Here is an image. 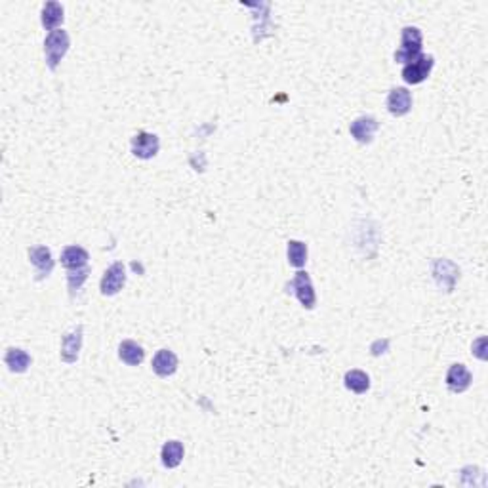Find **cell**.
I'll list each match as a JSON object with an SVG mask.
<instances>
[{
    "instance_id": "30bf717a",
    "label": "cell",
    "mask_w": 488,
    "mask_h": 488,
    "mask_svg": "<svg viewBox=\"0 0 488 488\" xmlns=\"http://www.w3.org/2000/svg\"><path fill=\"white\" fill-rule=\"evenodd\" d=\"M29 259L36 271V280L46 279L54 271V258L50 248L46 246H33L29 248Z\"/></svg>"
},
{
    "instance_id": "52a82bcc",
    "label": "cell",
    "mask_w": 488,
    "mask_h": 488,
    "mask_svg": "<svg viewBox=\"0 0 488 488\" xmlns=\"http://www.w3.org/2000/svg\"><path fill=\"white\" fill-rule=\"evenodd\" d=\"M130 145H132V155L137 158H144V160L157 157L158 149H160L158 136L149 134V132H137L136 136L132 137Z\"/></svg>"
},
{
    "instance_id": "44dd1931",
    "label": "cell",
    "mask_w": 488,
    "mask_h": 488,
    "mask_svg": "<svg viewBox=\"0 0 488 488\" xmlns=\"http://www.w3.org/2000/svg\"><path fill=\"white\" fill-rule=\"evenodd\" d=\"M88 273H90V269H88V267L69 271V275H67V284H69V290H71V292L80 290V287L84 284V280L88 279Z\"/></svg>"
},
{
    "instance_id": "8992f818",
    "label": "cell",
    "mask_w": 488,
    "mask_h": 488,
    "mask_svg": "<svg viewBox=\"0 0 488 488\" xmlns=\"http://www.w3.org/2000/svg\"><path fill=\"white\" fill-rule=\"evenodd\" d=\"M431 271H433V277L437 280V284L446 292H452L454 284L459 277V269L454 266L452 261L448 259H435L431 264Z\"/></svg>"
},
{
    "instance_id": "3957f363",
    "label": "cell",
    "mask_w": 488,
    "mask_h": 488,
    "mask_svg": "<svg viewBox=\"0 0 488 488\" xmlns=\"http://www.w3.org/2000/svg\"><path fill=\"white\" fill-rule=\"evenodd\" d=\"M433 65H435V58L433 56H420L414 61L404 65L402 80L406 84H420V82H424L429 77L431 71H433Z\"/></svg>"
},
{
    "instance_id": "2e32d148",
    "label": "cell",
    "mask_w": 488,
    "mask_h": 488,
    "mask_svg": "<svg viewBox=\"0 0 488 488\" xmlns=\"http://www.w3.org/2000/svg\"><path fill=\"white\" fill-rule=\"evenodd\" d=\"M43 27L46 31H56L63 23V6L59 2H46L43 6Z\"/></svg>"
},
{
    "instance_id": "9c48e42d",
    "label": "cell",
    "mask_w": 488,
    "mask_h": 488,
    "mask_svg": "<svg viewBox=\"0 0 488 488\" xmlns=\"http://www.w3.org/2000/svg\"><path fill=\"white\" fill-rule=\"evenodd\" d=\"M380 128V122L372 115H363L359 119H355L349 126L351 136L359 142V144H370L374 139V134Z\"/></svg>"
},
{
    "instance_id": "ffe728a7",
    "label": "cell",
    "mask_w": 488,
    "mask_h": 488,
    "mask_svg": "<svg viewBox=\"0 0 488 488\" xmlns=\"http://www.w3.org/2000/svg\"><path fill=\"white\" fill-rule=\"evenodd\" d=\"M288 264L296 269H302L307 264V244L302 241L288 243Z\"/></svg>"
},
{
    "instance_id": "8fae6325",
    "label": "cell",
    "mask_w": 488,
    "mask_h": 488,
    "mask_svg": "<svg viewBox=\"0 0 488 488\" xmlns=\"http://www.w3.org/2000/svg\"><path fill=\"white\" fill-rule=\"evenodd\" d=\"M473 376L464 365H452L446 372V388L452 393H464L469 389Z\"/></svg>"
},
{
    "instance_id": "277c9868",
    "label": "cell",
    "mask_w": 488,
    "mask_h": 488,
    "mask_svg": "<svg viewBox=\"0 0 488 488\" xmlns=\"http://www.w3.org/2000/svg\"><path fill=\"white\" fill-rule=\"evenodd\" d=\"M124 284H126V267L122 261H115L103 275L100 290L103 296H115L124 288Z\"/></svg>"
},
{
    "instance_id": "ac0fdd59",
    "label": "cell",
    "mask_w": 488,
    "mask_h": 488,
    "mask_svg": "<svg viewBox=\"0 0 488 488\" xmlns=\"http://www.w3.org/2000/svg\"><path fill=\"white\" fill-rule=\"evenodd\" d=\"M4 363L6 366L15 374L25 372L31 366V357L29 353L23 351V349H17V347H10L6 351V357H4Z\"/></svg>"
},
{
    "instance_id": "6da1fadb",
    "label": "cell",
    "mask_w": 488,
    "mask_h": 488,
    "mask_svg": "<svg viewBox=\"0 0 488 488\" xmlns=\"http://www.w3.org/2000/svg\"><path fill=\"white\" fill-rule=\"evenodd\" d=\"M69 46H71V40H69L67 31L56 29L48 33L46 40H44V56H46V65L50 67L52 71L58 69L59 61L69 52Z\"/></svg>"
},
{
    "instance_id": "5bb4252c",
    "label": "cell",
    "mask_w": 488,
    "mask_h": 488,
    "mask_svg": "<svg viewBox=\"0 0 488 488\" xmlns=\"http://www.w3.org/2000/svg\"><path fill=\"white\" fill-rule=\"evenodd\" d=\"M88 259H90V256H88V252L82 246H67L61 252V266L65 269H69V271L86 267Z\"/></svg>"
},
{
    "instance_id": "7a4b0ae2",
    "label": "cell",
    "mask_w": 488,
    "mask_h": 488,
    "mask_svg": "<svg viewBox=\"0 0 488 488\" xmlns=\"http://www.w3.org/2000/svg\"><path fill=\"white\" fill-rule=\"evenodd\" d=\"M422 43L424 35L418 27H404L401 35V46L395 52L397 63H410L422 56Z\"/></svg>"
},
{
    "instance_id": "7c38bea8",
    "label": "cell",
    "mask_w": 488,
    "mask_h": 488,
    "mask_svg": "<svg viewBox=\"0 0 488 488\" xmlns=\"http://www.w3.org/2000/svg\"><path fill=\"white\" fill-rule=\"evenodd\" d=\"M412 109V93L406 88H393L388 96V111L393 116L409 115Z\"/></svg>"
},
{
    "instance_id": "d6986e66",
    "label": "cell",
    "mask_w": 488,
    "mask_h": 488,
    "mask_svg": "<svg viewBox=\"0 0 488 488\" xmlns=\"http://www.w3.org/2000/svg\"><path fill=\"white\" fill-rule=\"evenodd\" d=\"M344 381L345 388L353 391V393H357V395H363V393H366L370 389V378L363 370H349V372L345 374Z\"/></svg>"
},
{
    "instance_id": "ba28073f",
    "label": "cell",
    "mask_w": 488,
    "mask_h": 488,
    "mask_svg": "<svg viewBox=\"0 0 488 488\" xmlns=\"http://www.w3.org/2000/svg\"><path fill=\"white\" fill-rule=\"evenodd\" d=\"M290 287L294 290L296 298L300 300L305 309H313L317 303L315 288H313V282L309 279V275L305 271H298L294 277V280L290 282Z\"/></svg>"
},
{
    "instance_id": "9a60e30c",
    "label": "cell",
    "mask_w": 488,
    "mask_h": 488,
    "mask_svg": "<svg viewBox=\"0 0 488 488\" xmlns=\"http://www.w3.org/2000/svg\"><path fill=\"white\" fill-rule=\"evenodd\" d=\"M119 357L124 365L128 366H137L142 365L145 359V351L144 347L132 340H124L121 345H119Z\"/></svg>"
},
{
    "instance_id": "4fadbf2b",
    "label": "cell",
    "mask_w": 488,
    "mask_h": 488,
    "mask_svg": "<svg viewBox=\"0 0 488 488\" xmlns=\"http://www.w3.org/2000/svg\"><path fill=\"white\" fill-rule=\"evenodd\" d=\"M153 372L160 376V378H168L178 370V357L176 353L170 349H160L157 355L153 357Z\"/></svg>"
},
{
    "instance_id": "5b68a950",
    "label": "cell",
    "mask_w": 488,
    "mask_h": 488,
    "mask_svg": "<svg viewBox=\"0 0 488 488\" xmlns=\"http://www.w3.org/2000/svg\"><path fill=\"white\" fill-rule=\"evenodd\" d=\"M80 347H82V324L73 326L71 330L65 332L63 337H61V353H59V357L67 365H73V363L79 360Z\"/></svg>"
},
{
    "instance_id": "e0dca14e",
    "label": "cell",
    "mask_w": 488,
    "mask_h": 488,
    "mask_svg": "<svg viewBox=\"0 0 488 488\" xmlns=\"http://www.w3.org/2000/svg\"><path fill=\"white\" fill-rule=\"evenodd\" d=\"M183 454H185V450H183V445H181L180 441H168L162 446V450H160V458H162L165 467L174 469V467H178L181 464Z\"/></svg>"
}]
</instances>
